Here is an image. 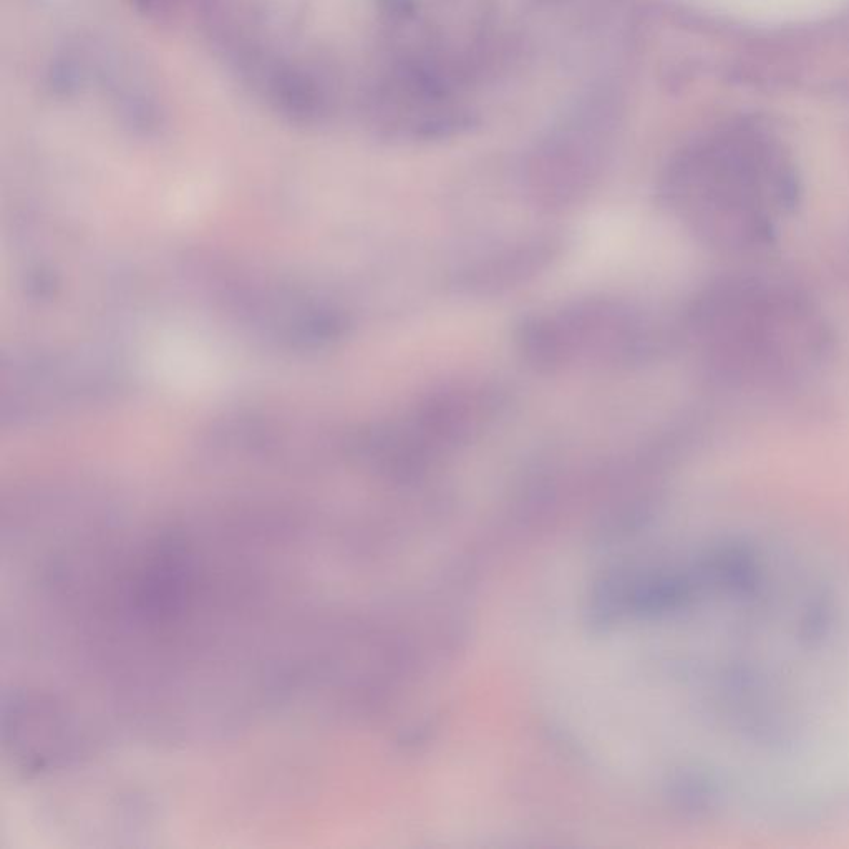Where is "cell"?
<instances>
[{
  "label": "cell",
  "instance_id": "cell-1",
  "mask_svg": "<svg viewBox=\"0 0 849 849\" xmlns=\"http://www.w3.org/2000/svg\"><path fill=\"white\" fill-rule=\"evenodd\" d=\"M685 337L705 372L733 389H783L815 374L833 345L825 314L808 294L777 279H715L689 302Z\"/></svg>",
  "mask_w": 849,
  "mask_h": 849
},
{
  "label": "cell",
  "instance_id": "cell-2",
  "mask_svg": "<svg viewBox=\"0 0 849 849\" xmlns=\"http://www.w3.org/2000/svg\"><path fill=\"white\" fill-rule=\"evenodd\" d=\"M800 198L782 150L753 136L720 135L689 145L660 175V206L700 243L725 253L770 246Z\"/></svg>",
  "mask_w": 849,
  "mask_h": 849
},
{
  "label": "cell",
  "instance_id": "cell-3",
  "mask_svg": "<svg viewBox=\"0 0 849 849\" xmlns=\"http://www.w3.org/2000/svg\"><path fill=\"white\" fill-rule=\"evenodd\" d=\"M612 130L611 113H579L538 141L521 168L528 203L549 214L583 203L606 168Z\"/></svg>",
  "mask_w": 849,
  "mask_h": 849
},
{
  "label": "cell",
  "instance_id": "cell-4",
  "mask_svg": "<svg viewBox=\"0 0 849 849\" xmlns=\"http://www.w3.org/2000/svg\"><path fill=\"white\" fill-rule=\"evenodd\" d=\"M568 367H634L664 349V332L639 307L617 297L591 296L551 314Z\"/></svg>",
  "mask_w": 849,
  "mask_h": 849
},
{
  "label": "cell",
  "instance_id": "cell-5",
  "mask_svg": "<svg viewBox=\"0 0 849 849\" xmlns=\"http://www.w3.org/2000/svg\"><path fill=\"white\" fill-rule=\"evenodd\" d=\"M506 407L508 393L500 385H448L423 397L407 422L437 453L480 438Z\"/></svg>",
  "mask_w": 849,
  "mask_h": 849
},
{
  "label": "cell",
  "instance_id": "cell-6",
  "mask_svg": "<svg viewBox=\"0 0 849 849\" xmlns=\"http://www.w3.org/2000/svg\"><path fill=\"white\" fill-rule=\"evenodd\" d=\"M563 236L541 234L468 262L453 272L450 286L461 296L491 297L534 281L563 254Z\"/></svg>",
  "mask_w": 849,
  "mask_h": 849
},
{
  "label": "cell",
  "instance_id": "cell-7",
  "mask_svg": "<svg viewBox=\"0 0 849 849\" xmlns=\"http://www.w3.org/2000/svg\"><path fill=\"white\" fill-rule=\"evenodd\" d=\"M515 345L524 364L534 372L554 375L568 369L551 314H529L515 327Z\"/></svg>",
  "mask_w": 849,
  "mask_h": 849
}]
</instances>
